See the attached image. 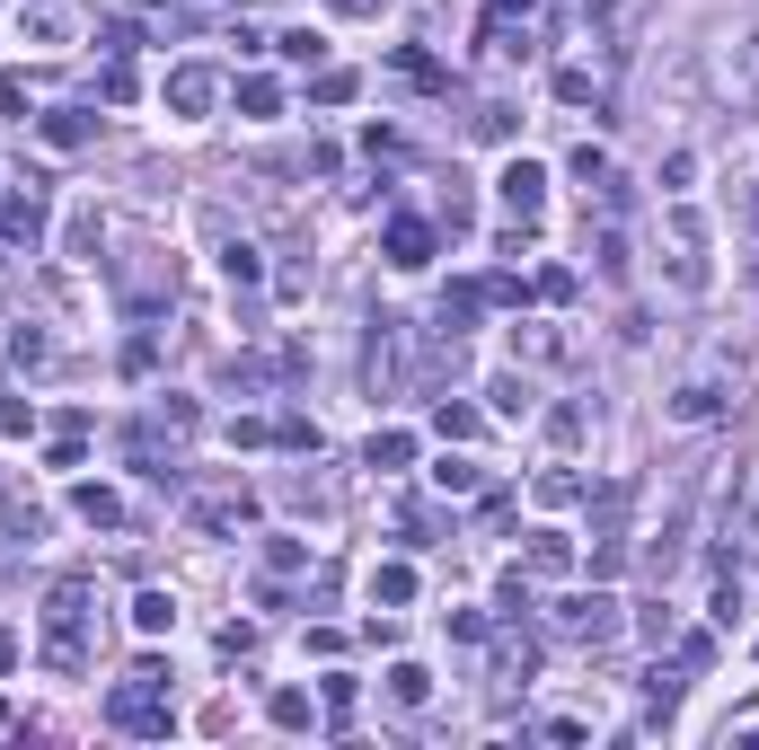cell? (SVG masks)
<instances>
[{"label":"cell","instance_id":"obj_1","mask_svg":"<svg viewBox=\"0 0 759 750\" xmlns=\"http://www.w3.org/2000/svg\"><path fill=\"white\" fill-rule=\"evenodd\" d=\"M107 724H116V733H150V742L177 733V707H168V671H159V662H132L125 680H116Z\"/></svg>","mask_w":759,"mask_h":750},{"label":"cell","instance_id":"obj_2","mask_svg":"<svg viewBox=\"0 0 759 750\" xmlns=\"http://www.w3.org/2000/svg\"><path fill=\"white\" fill-rule=\"evenodd\" d=\"M89 583L71 574V583H53V601H45V662L53 671H89Z\"/></svg>","mask_w":759,"mask_h":750},{"label":"cell","instance_id":"obj_3","mask_svg":"<svg viewBox=\"0 0 759 750\" xmlns=\"http://www.w3.org/2000/svg\"><path fill=\"white\" fill-rule=\"evenodd\" d=\"M724 406H733V379H724V363L689 372L680 388H671V397H662V415H671V424H716Z\"/></svg>","mask_w":759,"mask_h":750},{"label":"cell","instance_id":"obj_4","mask_svg":"<svg viewBox=\"0 0 759 750\" xmlns=\"http://www.w3.org/2000/svg\"><path fill=\"white\" fill-rule=\"evenodd\" d=\"M116 283H125V300H132V309L150 318V309H159V300L177 292V256H159V248H132L125 265H116Z\"/></svg>","mask_w":759,"mask_h":750},{"label":"cell","instance_id":"obj_5","mask_svg":"<svg viewBox=\"0 0 759 750\" xmlns=\"http://www.w3.org/2000/svg\"><path fill=\"white\" fill-rule=\"evenodd\" d=\"M556 626L574 635V644H610L619 635V601L592 583V592H574V601H556Z\"/></svg>","mask_w":759,"mask_h":750},{"label":"cell","instance_id":"obj_6","mask_svg":"<svg viewBox=\"0 0 759 750\" xmlns=\"http://www.w3.org/2000/svg\"><path fill=\"white\" fill-rule=\"evenodd\" d=\"M186 512H195V530H213V539H230V530H248V521H256V495L239 486V477H230V486H204V495L186 503Z\"/></svg>","mask_w":759,"mask_h":750},{"label":"cell","instance_id":"obj_7","mask_svg":"<svg viewBox=\"0 0 759 750\" xmlns=\"http://www.w3.org/2000/svg\"><path fill=\"white\" fill-rule=\"evenodd\" d=\"M159 98H168L177 116H213V107H221V71H213V62H177Z\"/></svg>","mask_w":759,"mask_h":750},{"label":"cell","instance_id":"obj_8","mask_svg":"<svg viewBox=\"0 0 759 750\" xmlns=\"http://www.w3.org/2000/svg\"><path fill=\"white\" fill-rule=\"evenodd\" d=\"M565 565H574V539H565V530H530V547H521V574H530V583H556Z\"/></svg>","mask_w":759,"mask_h":750},{"label":"cell","instance_id":"obj_9","mask_svg":"<svg viewBox=\"0 0 759 750\" xmlns=\"http://www.w3.org/2000/svg\"><path fill=\"white\" fill-rule=\"evenodd\" d=\"M495 186H504V204L521 213V221H539V204H548V168H539V159H512Z\"/></svg>","mask_w":759,"mask_h":750},{"label":"cell","instance_id":"obj_10","mask_svg":"<svg viewBox=\"0 0 759 750\" xmlns=\"http://www.w3.org/2000/svg\"><path fill=\"white\" fill-rule=\"evenodd\" d=\"M397 336H406L397 318H372V354H363V379H372V397H379V388H397Z\"/></svg>","mask_w":759,"mask_h":750},{"label":"cell","instance_id":"obj_11","mask_svg":"<svg viewBox=\"0 0 759 750\" xmlns=\"http://www.w3.org/2000/svg\"><path fill=\"white\" fill-rule=\"evenodd\" d=\"M36 132L53 141V150H89L98 125H89V107H53V116H36Z\"/></svg>","mask_w":759,"mask_h":750},{"label":"cell","instance_id":"obj_12","mask_svg":"<svg viewBox=\"0 0 759 750\" xmlns=\"http://www.w3.org/2000/svg\"><path fill=\"white\" fill-rule=\"evenodd\" d=\"M379 248H388V265H406V274H415V265H433V230H424V221H388V239H379Z\"/></svg>","mask_w":759,"mask_h":750},{"label":"cell","instance_id":"obj_13","mask_svg":"<svg viewBox=\"0 0 759 750\" xmlns=\"http://www.w3.org/2000/svg\"><path fill=\"white\" fill-rule=\"evenodd\" d=\"M477 309H486V283H451V292H442V336H469Z\"/></svg>","mask_w":759,"mask_h":750},{"label":"cell","instance_id":"obj_14","mask_svg":"<svg viewBox=\"0 0 759 750\" xmlns=\"http://www.w3.org/2000/svg\"><path fill=\"white\" fill-rule=\"evenodd\" d=\"M18 36H27V45H62V36H71V18H62L53 0H27V9H18Z\"/></svg>","mask_w":759,"mask_h":750},{"label":"cell","instance_id":"obj_15","mask_svg":"<svg viewBox=\"0 0 759 750\" xmlns=\"http://www.w3.org/2000/svg\"><path fill=\"white\" fill-rule=\"evenodd\" d=\"M415 601V565H372V610H406Z\"/></svg>","mask_w":759,"mask_h":750},{"label":"cell","instance_id":"obj_16","mask_svg":"<svg viewBox=\"0 0 759 750\" xmlns=\"http://www.w3.org/2000/svg\"><path fill=\"white\" fill-rule=\"evenodd\" d=\"M132 626H141V635H168V626H177V592H159V583L132 592Z\"/></svg>","mask_w":759,"mask_h":750},{"label":"cell","instance_id":"obj_17","mask_svg":"<svg viewBox=\"0 0 759 750\" xmlns=\"http://www.w3.org/2000/svg\"><path fill=\"white\" fill-rule=\"evenodd\" d=\"M433 433H442V442H477V433H486V415H477V406H460V397H442V406H433Z\"/></svg>","mask_w":759,"mask_h":750},{"label":"cell","instance_id":"obj_18","mask_svg":"<svg viewBox=\"0 0 759 750\" xmlns=\"http://www.w3.org/2000/svg\"><path fill=\"white\" fill-rule=\"evenodd\" d=\"M433 486H442V495H477V486H486V468H477V460H460V451H442V460H433Z\"/></svg>","mask_w":759,"mask_h":750},{"label":"cell","instance_id":"obj_19","mask_svg":"<svg viewBox=\"0 0 759 750\" xmlns=\"http://www.w3.org/2000/svg\"><path fill=\"white\" fill-rule=\"evenodd\" d=\"M265 716H274L283 733H309V724H318V707H309V689H274V698H265Z\"/></svg>","mask_w":759,"mask_h":750},{"label":"cell","instance_id":"obj_20","mask_svg":"<svg viewBox=\"0 0 759 750\" xmlns=\"http://www.w3.org/2000/svg\"><path fill=\"white\" fill-rule=\"evenodd\" d=\"M9 363H18V372H53V336H45V327H18V336H9Z\"/></svg>","mask_w":759,"mask_h":750},{"label":"cell","instance_id":"obj_21","mask_svg":"<svg viewBox=\"0 0 759 750\" xmlns=\"http://www.w3.org/2000/svg\"><path fill=\"white\" fill-rule=\"evenodd\" d=\"M388 698H397V707H424V698H433V671H424V662H388Z\"/></svg>","mask_w":759,"mask_h":750},{"label":"cell","instance_id":"obj_22","mask_svg":"<svg viewBox=\"0 0 759 750\" xmlns=\"http://www.w3.org/2000/svg\"><path fill=\"white\" fill-rule=\"evenodd\" d=\"M363 460H372L379 477H397V468L415 460V433H372V451H363Z\"/></svg>","mask_w":759,"mask_h":750},{"label":"cell","instance_id":"obj_23","mask_svg":"<svg viewBox=\"0 0 759 750\" xmlns=\"http://www.w3.org/2000/svg\"><path fill=\"white\" fill-rule=\"evenodd\" d=\"M239 116H256V125H265V116H283V89H274L265 71H248V80H239Z\"/></svg>","mask_w":759,"mask_h":750},{"label":"cell","instance_id":"obj_24","mask_svg":"<svg viewBox=\"0 0 759 750\" xmlns=\"http://www.w3.org/2000/svg\"><path fill=\"white\" fill-rule=\"evenodd\" d=\"M71 512H80L89 530H116V521H125V503L107 495V486H80V495H71Z\"/></svg>","mask_w":759,"mask_h":750},{"label":"cell","instance_id":"obj_25","mask_svg":"<svg viewBox=\"0 0 759 750\" xmlns=\"http://www.w3.org/2000/svg\"><path fill=\"white\" fill-rule=\"evenodd\" d=\"M556 98H565V107H601V71L565 62V71H556Z\"/></svg>","mask_w":759,"mask_h":750},{"label":"cell","instance_id":"obj_26","mask_svg":"<svg viewBox=\"0 0 759 750\" xmlns=\"http://www.w3.org/2000/svg\"><path fill=\"white\" fill-rule=\"evenodd\" d=\"M274 53H283V62H318V53H327V36H318V27H283V36H274Z\"/></svg>","mask_w":759,"mask_h":750},{"label":"cell","instance_id":"obj_27","mask_svg":"<svg viewBox=\"0 0 759 750\" xmlns=\"http://www.w3.org/2000/svg\"><path fill=\"white\" fill-rule=\"evenodd\" d=\"M354 89H363L354 71H318V80H309V98H318V107H354Z\"/></svg>","mask_w":759,"mask_h":750},{"label":"cell","instance_id":"obj_28","mask_svg":"<svg viewBox=\"0 0 759 750\" xmlns=\"http://www.w3.org/2000/svg\"><path fill=\"white\" fill-rule=\"evenodd\" d=\"M150 424H159L168 442H177V433H195V397H159V406H150Z\"/></svg>","mask_w":759,"mask_h":750},{"label":"cell","instance_id":"obj_29","mask_svg":"<svg viewBox=\"0 0 759 750\" xmlns=\"http://www.w3.org/2000/svg\"><path fill=\"white\" fill-rule=\"evenodd\" d=\"M680 689H689V680H680V671H671V662H653V671H644V698H653V707H662V716H671V707H680Z\"/></svg>","mask_w":759,"mask_h":750},{"label":"cell","instance_id":"obj_30","mask_svg":"<svg viewBox=\"0 0 759 750\" xmlns=\"http://www.w3.org/2000/svg\"><path fill=\"white\" fill-rule=\"evenodd\" d=\"M530 406H539V397H530V379H521V372L495 379V415H530Z\"/></svg>","mask_w":759,"mask_h":750},{"label":"cell","instance_id":"obj_31","mask_svg":"<svg viewBox=\"0 0 759 750\" xmlns=\"http://www.w3.org/2000/svg\"><path fill=\"white\" fill-rule=\"evenodd\" d=\"M221 274H230V283H256V274H265V256H256L248 239H230V248H221Z\"/></svg>","mask_w":759,"mask_h":750},{"label":"cell","instance_id":"obj_32","mask_svg":"<svg viewBox=\"0 0 759 750\" xmlns=\"http://www.w3.org/2000/svg\"><path fill=\"white\" fill-rule=\"evenodd\" d=\"M397 71H406L415 89H442V62H433V53H415V45H397Z\"/></svg>","mask_w":759,"mask_h":750},{"label":"cell","instance_id":"obj_33","mask_svg":"<svg viewBox=\"0 0 759 750\" xmlns=\"http://www.w3.org/2000/svg\"><path fill=\"white\" fill-rule=\"evenodd\" d=\"M274 442H283V451H318V424H309V415H274Z\"/></svg>","mask_w":759,"mask_h":750},{"label":"cell","instance_id":"obj_34","mask_svg":"<svg viewBox=\"0 0 759 750\" xmlns=\"http://www.w3.org/2000/svg\"><path fill=\"white\" fill-rule=\"evenodd\" d=\"M300 565H309L300 539H265V574H300Z\"/></svg>","mask_w":759,"mask_h":750},{"label":"cell","instance_id":"obj_35","mask_svg":"<svg viewBox=\"0 0 759 750\" xmlns=\"http://www.w3.org/2000/svg\"><path fill=\"white\" fill-rule=\"evenodd\" d=\"M592 256H601V274H610V283H628V239H619V230H601Z\"/></svg>","mask_w":759,"mask_h":750},{"label":"cell","instance_id":"obj_36","mask_svg":"<svg viewBox=\"0 0 759 750\" xmlns=\"http://www.w3.org/2000/svg\"><path fill=\"white\" fill-rule=\"evenodd\" d=\"M539 503H583V477H574V468H548V477H539Z\"/></svg>","mask_w":759,"mask_h":750},{"label":"cell","instance_id":"obj_37","mask_svg":"<svg viewBox=\"0 0 759 750\" xmlns=\"http://www.w3.org/2000/svg\"><path fill=\"white\" fill-rule=\"evenodd\" d=\"M248 653H256V626L230 619V626H221V662H248Z\"/></svg>","mask_w":759,"mask_h":750},{"label":"cell","instance_id":"obj_38","mask_svg":"<svg viewBox=\"0 0 759 750\" xmlns=\"http://www.w3.org/2000/svg\"><path fill=\"white\" fill-rule=\"evenodd\" d=\"M512 354H530V363H548V354H556V336H548V327H512Z\"/></svg>","mask_w":759,"mask_h":750},{"label":"cell","instance_id":"obj_39","mask_svg":"<svg viewBox=\"0 0 759 750\" xmlns=\"http://www.w3.org/2000/svg\"><path fill=\"white\" fill-rule=\"evenodd\" d=\"M354 698H363V680H327V724H345V716H354Z\"/></svg>","mask_w":759,"mask_h":750},{"label":"cell","instance_id":"obj_40","mask_svg":"<svg viewBox=\"0 0 759 750\" xmlns=\"http://www.w3.org/2000/svg\"><path fill=\"white\" fill-rule=\"evenodd\" d=\"M132 89H141V80H132V62H125V53H116V62H107V98H116V107H125Z\"/></svg>","mask_w":759,"mask_h":750},{"label":"cell","instance_id":"obj_41","mask_svg":"<svg viewBox=\"0 0 759 750\" xmlns=\"http://www.w3.org/2000/svg\"><path fill=\"white\" fill-rule=\"evenodd\" d=\"M150 363H159V345H150V336H132V345H125V372L150 379Z\"/></svg>","mask_w":759,"mask_h":750},{"label":"cell","instance_id":"obj_42","mask_svg":"<svg viewBox=\"0 0 759 750\" xmlns=\"http://www.w3.org/2000/svg\"><path fill=\"white\" fill-rule=\"evenodd\" d=\"M477 132L486 141H512V107H477Z\"/></svg>","mask_w":759,"mask_h":750},{"label":"cell","instance_id":"obj_43","mask_svg":"<svg viewBox=\"0 0 759 750\" xmlns=\"http://www.w3.org/2000/svg\"><path fill=\"white\" fill-rule=\"evenodd\" d=\"M18 107H27V80H18V71H0V116H18Z\"/></svg>","mask_w":759,"mask_h":750},{"label":"cell","instance_id":"obj_44","mask_svg":"<svg viewBox=\"0 0 759 750\" xmlns=\"http://www.w3.org/2000/svg\"><path fill=\"white\" fill-rule=\"evenodd\" d=\"M327 9H345V18H379L388 0H327Z\"/></svg>","mask_w":759,"mask_h":750},{"label":"cell","instance_id":"obj_45","mask_svg":"<svg viewBox=\"0 0 759 750\" xmlns=\"http://www.w3.org/2000/svg\"><path fill=\"white\" fill-rule=\"evenodd\" d=\"M9 671H18V635L0 626V680H9Z\"/></svg>","mask_w":759,"mask_h":750},{"label":"cell","instance_id":"obj_46","mask_svg":"<svg viewBox=\"0 0 759 750\" xmlns=\"http://www.w3.org/2000/svg\"><path fill=\"white\" fill-rule=\"evenodd\" d=\"M742 213H751V230H759V195H751V204H742Z\"/></svg>","mask_w":759,"mask_h":750},{"label":"cell","instance_id":"obj_47","mask_svg":"<svg viewBox=\"0 0 759 750\" xmlns=\"http://www.w3.org/2000/svg\"><path fill=\"white\" fill-rule=\"evenodd\" d=\"M0 733H9V698H0Z\"/></svg>","mask_w":759,"mask_h":750},{"label":"cell","instance_id":"obj_48","mask_svg":"<svg viewBox=\"0 0 759 750\" xmlns=\"http://www.w3.org/2000/svg\"><path fill=\"white\" fill-rule=\"evenodd\" d=\"M751 530H759V512H751Z\"/></svg>","mask_w":759,"mask_h":750},{"label":"cell","instance_id":"obj_49","mask_svg":"<svg viewBox=\"0 0 759 750\" xmlns=\"http://www.w3.org/2000/svg\"><path fill=\"white\" fill-rule=\"evenodd\" d=\"M195 9H204V0H195Z\"/></svg>","mask_w":759,"mask_h":750}]
</instances>
